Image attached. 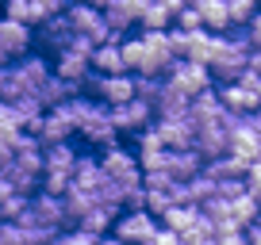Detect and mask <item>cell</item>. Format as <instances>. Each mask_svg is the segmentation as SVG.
Instances as JSON below:
<instances>
[{
    "instance_id": "cell-34",
    "label": "cell",
    "mask_w": 261,
    "mask_h": 245,
    "mask_svg": "<svg viewBox=\"0 0 261 245\" xmlns=\"http://www.w3.org/2000/svg\"><path fill=\"white\" fill-rule=\"evenodd\" d=\"M50 245H100V237H89L81 230H62V234H54Z\"/></svg>"
},
{
    "instance_id": "cell-22",
    "label": "cell",
    "mask_w": 261,
    "mask_h": 245,
    "mask_svg": "<svg viewBox=\"0 0 261 245\" xmlns=\"http://www.w3.org/2000/svg\"><path fill=\"white\" fill-rule=\"evenodd\" d=\"M119 42L123 39H108L104 46L92 50V73H96V77H119V73H127L123 54H119Z\"/></svg>"
},
{
    "instance_id": "cell-19",
    "label": "cell",
    "mask_w": 261,
    "mask_h": 245,
    "mask_svg": "<svg viewBox=\"0 0 261 245\" xmlns=\"http://www.w3.org/2000/svg\"><path fill=\"white\" fill-rule=\"evenodd\" d=\"M73 127L62 119L58 111H42V119H39V127L31 131V138H39V146L46 149V146H62V142H69L73 138Z\"/></svg>"
},
{
    "instance_id": "cell-38",
    "label": "cell",
    "mask_w": 261,
    "mask_h": 245,
    "mask_svg": "<svg viewBox=\"0 0 261 245\" xmlns=\"http://www.w3.org/2000/svg\"><path fill=\"white\" fill-rule=\"evenodd\" d=\"M8 165H12V146H8V142H0V172L8 169Z\"/></svg>"
},
{
    "instance_id": "cell-20",
    "label": "cell",
    "mask_w": 261,
    "mask_h": 245,
    "mask_svg": "<svg viewBox=\"0 0 261 245\" xmlns=\"http://www.w3.org/2000/svg\"><path fill=\"white\" fill-rule=\"evenodd\" d=\"M35 35L42 39V46H50L54 54H62V50H69V42H73V23H69V16H50L42 27H35Z\"/></svg>"
},
{
    "instance_id": "cell-10",
    "label": "cell",
    "mask_w": 261,
    "mask_h": 245,
    "mask_svg": "<svg viewBox=\"0 0 261 245\" xmlns=\"http://www.w3.org/2000/svg\"><path fill=\"white\" fill-rule=\"evenodd\" d=\"M154 134L162 138L165 149H192L196 142V122L188 119H154Z\"/></svg>"
},
{
    "instance_id": "cell-28",
    "label": "cell",
    "mask_w": 261,
    "mask_h": 245,
    "mask_svg": "<svg viewBox=\"0 0 261 245\" xmlns=\"http://www.w3.org/2000/svg\"><path fill=\"white\" fill-rule=\"evenodd\" d=\"M177 12H180L177 0H169V4H142L139 27H142V31H169V23H173Z\"/></svg>"
},
{
    "instance_id": "cell-12",
    "label": "cell",
    "mask_w": 261,
    "mask_h": 245,
    "mask_svg": "<svg viewBox=\"0 0 261 245\" xmlns=\"http://www.w3.org/2000/svg\"><path fill=\"white\" fill-rule=\"evenodd\" d=\"M135 138H139V146H135V161H139V169H142V172H162L169 149L162 146V138L154 134V127H146V131L135 134Z\"/></svg>"
},
{
    "instance_id": "cell-3",
    "label": "cell",
    "mask_w": 261,
    "mask_h": 245,
    "mask_svg": "<svg viewBox=\"0 0 261 245\" xmlns=\"http://www.w3.org/2000/svg\"><path fill=\"white\" fill-rule=\"evenodd\" d=\"M158 234V219L150 211H119V219L112 222V237L123 245H146Z\"/></svg>"
},
{
    "instance_id": "cell-37",
    "label": "cell",
    "mask_w": 261,
    "mask_h": 245,
    "mask_svg": "<svg viewBox=\"0 0 261 245\" xmlns=\"http://www.w3.org/2000/svg\"><path fill=\"white\" fill-rule=\"evenodd\" d=\"M250 188H261V157L246 169V192H250Z\"/></svg>"
},
{
    "instance_id": "cell-11",
    "label": "cell",
    "mask_w": 261,
    "mask_h": 245,
    "mask_svg": "<svg viewBox=\"0 0 261 245\" xmlns=\"http://www.w3.org/2000/svg\"><path fill=\"white\" fill-rule=\"evenodd\" d=\"M139 12H142V0H112V4L100 8V16H104L108 31L115 39H123V31H130V27L139 23Z\"/></svg>"
},
{
    "instance_id": "cell-44",
    "label": "cell",
    "mask_w": 261,
    "mask_h": 245,
    "mask_svg": "<svg viewBox=\"0 0 261 245\" xmlns=\"http://www.w3.org/2000/svg\"><path fill=\"white\" fill-rule=\"evenodd\" d=\"M257 226H261V215H257Z\"/></svg>"
},
{
    "instance_id": "cell-32",
    "label": "cell",
    "mask_w": 261,
    "mask_h": 245,
    "mask_svg": "<svg viewBox=\"0 0 261 245\" xmlns=\"http://www.w3.org/2000/svg\"><path fill=\"white\" fill-rule=\"evenodd\" d=\"M27 203H31V196H19V192H12L8 199H0V219H4V222H16L19 215L27 211Z\"/></svg>"
},
{
    "instance_id": "cell-2",
    "label": "cell",
    "mask_w": 261,
    "mask_h": 245,
    "mask_svg": "<svg viewBox=\"0 0 261 245\" xmlns=\"http://www.w3.org/2000/svg\"><path fill=\"white\" fill-rule=\"evenodd\" d=\"M100 172H104L112 184H119V188H135V184H142V169H139V161H135V149L119 146V142L100 154Z\"/></svg>"
},
{
    "instance_id": "cell-45",
    "label": "cell",
    "mask_w": 261,
    "mask_h": 245,
    "mask_svg": "<svg viewBox=\"0 0 261 245\" xmlns=\"http://www.w3.org/2000/svg\"><path fill=\"white\" fill-rule=\"evenodd\" d=\"M0 226H4V219H0Z\"/></svg>"
},
{
    "instance_id": "cell-29",
    "label": "cell",
    "mask_w": 261,
    "mask_h": 245,
    "mask_svg": "<svg viewBox=\"0 0 261 245\" xmlns=\"http://www.w3.org/2000/svg\"><path fill=\"white\" fill-rule=\"evenodd\" d=\"M162 226L169 230V234L185 237V234H192V230L204 226V211H200V207H173V211L162 219Z\"/></svg>"
},
{
    "instance_id": "cell-16",
    "label": "cell",
    "mask_w": 261,
    "mask_h": 245,
    "mask_svg": "<svg viewBox=\"0 0 261 245\" xmlns=\"http://www.w3.org/2000/svg\"><path fill=\"white\" fill-rule=\"evenodd\" d=\"M77 157H81V149H77L73 142L46 146V149H42V172H50V176H69V180H73Z\"/></svg>"
},
{
    "instance_id": "cell-36",
    "label": "cell",
    "mask_w": 261,
    "mask_h": 245,
    "mask_svg": "<svg viewBox=\"0 0 261 245\" xmlns=\"http://www.w3.org/2000/svg\"><path fill=\"white\" fill-rule=\"evenodd\" d=\"M146 245H180V237H177V234H169V230H165V226H158V234L150 237Z\"/></svg>"
},
{
    "instance_id": "cell-39",
    "label": "cell",
    "mask_w": 261,
    "mask_h": 245,
    "mask_svg": "<svg viewBox=\"0 0 261 245\" xmlns=\"http://www.w3.org/2000/svg\"><path fill=\"white\" fill-rule=\"evenodd\" d=\"M250 73L261 81V50H253V54H250Z\"/></svg>"
},
{
    "instance_id": "cell-5",
    "label": "cell",
    "mask_w": 261,
    "mask_h": 245,
    "mask_svg": "<svg viewBox=\"0 0 261 245\" xmlns=\"http://www.w3.org/2000/svg\"><path fill=\"white\" fill-rule=\"evenodd\" d=\"M85 84L92 88L96 100H104V107H123L135 100V77L130 73H119V77H96L92 73Z\"/></svg>"
},
{
    "instance_id": "cell-18",
    "label": "cell",
    "mask_w": 261,
    "mask_h": 245,
    "mask_svg": "<svg viewBox=\"0 0 261 245\" xmlns=\"http://www.w3.org/2000/svg\"><path fill=\"white\" fill-rule=\"evenodd\" d=\"M100 184H104L100 157H96V154H89V149H81V157H77V169H73V188L96 199V196H100Z\"/></svg>"
},
{
    "instance_id": "cell-13",
    "label": "cell",
    "mask_w": 261,
    "mask_h": 245,
    "mask_svg": "<svg viewBox=\"0 0 261 245\" xmlns=\"http://www.w3.org/2000/svg\"><path fill=\"white\" fill-rule=\"evenodd\" d=\"M215 92H219V104H223V111H227V115H238V119H242V115H253V111H257V104H261V96H257V92L242 88L238 81L219 84Z\"/></svg>"
},
{
    "instance_id": "cell-1",
    "label": "cell",
    "mask_w": 261,
    "mask_h": 245,
    "mask_svg": "<svg viewBox=\"0 0 261 245\" xmlns=\"http://www.w3.org/2000/svg\"><path fill=\"white\" fill-rule=\"evenodd\" d=\"M250 54H253V46H250V39H246V31H227L215 62L207 66V73L219 77V84H230L250 69Z\"/></svg>"
},
{
    "instance_id": "cell-8",
    "label": "cell",
    "mask_w": 261,
    "mask_h": 245,
    "mask_svg": "<svg viewBox=\"0 0 261 245\" xmlns=\"http://www.w3.org/2000/svg\"><path fill=\"white\" fill-rule=\"evenodd\" d=\"M12 73H16L19 92H23V96H35V92L50 81L54 69H50V62L42 54H27V57H19V62H12Z\"/></svg>"
},
{
    "instance_id": "cell-14",
    "label": "cell",
    "mask_w": 261,
    "mask_h": 245,
    "mask_svg": "<svg viewBox=\"0 0 261 245\" xmlns=\"http://www.w3.org/2000/svg\"><path fill=\"white\" fill-rule=\"evenodd\" d=\"M54 77H62L65 84H77V88H81L92 77V57L77 54V50H62V54L54 57Z\"/></svg>"
},
{
    "instance_id": "cell-40",
    "label": "cell",
    "mask_w": 261,
    "mask_h": 245,
    "mask_svg": "<svg viewBox=\"0 0 261 245\" xmlns=\"http://www.w3.org/2000/svg\"><path fill=\"white\" fill-rule=\"evenodd\" d=\"M250 196H253V203H257V211H261V188H250Z\"/></svg>"
},
{
    "instance_id": "cell-25",
    "label": "cell",
    "mask_w": 261,
    "mask_h": 245,
    "mask_svg": "<svg viewBox=\"0 0 261 245\" xmlns=\"http://www.w3.org/2000/svg\"><path fill=\"white\" fill-rule=\"evenodd\" d=\"M223 104H219V92L215 88H207V92H200V96H192V104H188V119L196 122V127H207V122H215V119H223Z\"/></svg>"
},
{
    "instance_id": "cell-31",
    "label": "cell",
    "mask_w": 261,
    "mask_h": 245,
    "mask_svg": "<svg viewBox=\"0 0 261 245\" xmlns=\"http://www.w3.org/2000/svg\"><path fill=\"white\" fill-rule=\"evenodd\" d=\"M227 16H230V31H242L257 16V4L253 0H227Z\"/></svg>"
},
{
    "instance_id": "cell-26",
    "label": "cell",
    "mask_w": 261,
    "mask_h": 245,
    "mask_svg": "<svg viewBox=\"0 0 261 245\" xmlns=\"http://www.w3.org/2000/svg\"><path fill=\"white\" fill-rule=\"evenodd\" d=\"M188 104H192V100L165 81V84H162V96L154 100V119H185V115H188Z\"/></svg>"
},
{
    "instance_id": "cell-33",
    "label": "cell",
    "mask_w": 261,
    "mask_h": 245,
    "mask_svg": "<svg viewBox=\"0 0 261 245\" xmlns=\"http://www.w3.org/2000/svg\"><path fill=\"white\" fill-rule=\"evenodd\" d=\"M238 196H246V180H219L215 184V199L219 203H234Z\"/></svg>"
},
{
    "instance_id": "cell-21",
    "label": "cell",
    "mask_w": 261,
    "mask_h": 245,
    "mask_svg": "<svg viewBox=\"0 0 261 245\" xmlns=\"http://www.w3.org/2000/svg\"><path fill=\"white\" fill-rule=\"evenodd\" d=\"M219 46H223V35H207V31H196V35H188V50H185V57L180 62H196V66H212L215 62V54H219Z\"/></svg>"
},
{
    "instance_id": "cell-17",
    "label": "cell",
    "mask_w": 261,
    "mask_h": 245,
    "mask_svg": "<svg viewBox=\"0 0 261 245\" xmlns=\"http://www.w3.org/2000/svg\"><path fill=\"white\" fill-rule=\"evenodd\" d=\"M31 42H35V31L31 27H23V23H12V19H4L0 16V46H4V54L8 57H27L31 54Z\"/></svg>"
},
{
    "instance_id": "cell-15",
    "label": "cell",
    "mask_w": 261,
    "mask_h": 245,
    "mask_svg": "<svg viewBox=\"0 0 261 245\" xmlns=\"http://www.w3.org/2000/svg\"><path fill=\"white\" fill-rule=\"evenodd\" d=\"M165 172H169L173 184H188L204 172V157L196 154V149H169L165 157Z\"/></svg>"
},
{
    "instance_id": "cell-35",
    "label": "cell",
    "mask_w": 261,
    "mask_h": 245,
    "mask_svg": "<svg viewBox=\"0 0 261 245\" xmlns=\"http://www.w3.org/2000/svg\"><path fill=\"white\" fill-rule=\"evenodd\" d=\"M242 31H246V39H250V46H253V50H261V12L250 19V27H242Z\"/></svg>"
},
{
    "instance_id": "cell-42",
    "label": "cell",
    "mask_w": 261,
    "mask_h": 245,
    "mask_svg": "<svg viewBox=\"0 0 261 245\" xmlns=\"http://www.w3.org/2000/svg\"><path fill=\"white\" fill-rule=\"evenodd\" d=\"M0 66H8V54H4V46H0Z\"/></svg>"
},
{
    "instance_id": "cell-23",
    "label": "cell",
    "mask_w": 261,
    "mask_h": 245,
    "mask_svg": "<svg viewBox=\"0 0 261 245\" xmlns=\"http://www.w3.org/2000/svg\"><path fill=\"white\" fill-rule=\"evenodd\" d=\"M196 16H200V31H207V35H227L230 31L227 0H204V4H196Z\"/></svg>"
},
{
    "instance_id": "cell-4",
    "label": "cell",
    "mask_w": 261,
    "mask_h": 245,
    "mask_svg": "<svg viewBox=\"0 0 261 245\" xmlns=\"http://www.w3.org/2000/svg\"><path fill=\"white\" fill-rule=\"evenodd\" d=\"M65 16H69V23H73V35L89 39L92 46H104L108 39H115V35L108 31L100 8H92V4H65Z\"/></svg>"
},
{
    "instance_id": "cell-9",
    "label": "cell",
    "mask_w": 261,
    "mask_h": 245,
    "mask_svg": "<svg viewBox=\"0 0 261 245\" xmlns=\"http://www.w3.org/2000/svg\"><path fill=\"white\" fill-rule=\"evenodd\" d=\"M77 134H81L89 146H96V149H108V146H115V127H112V115H108V107L104 104H96L92 107V115L77 127Z\"/></svg>"
},
{
    "instance_id": "cell-24",
    "label": "cell",
    "mask_w": 261,
    "mask_h": 245,
    "mask_svg": "<svg viewBox=\"0 0 261 245\" xmlns=\"http://www.w3.org/2000/svg\"><path fill=\"white\" fill-rule=\"evenodd\" d=\"M73 96H81V88H77V84H65L62 77H54V73H50V81L35 92V100H39L42 111H54V107H62L65 100H73Z\"/></svg>"
},
{
    "instance_id": "cell-27",
    "label": "cell",
    "mask_w": 261,
    "mask_h": 245,
    "mask_svg": "<svg viewBox=\"0 0 261 245\" xmlns=\"http://www.w3.org/2000/svg\"><path fill=\"white\" fill-rule=\"evenodd\" d=\"M119 219V211L115 207H104V203H92L89 207V215H85L81 222H77L73 230H81V234H89V237H108V230H112V222Z\"/></svg>"
},
{
    "instance_id": "cell-30",
    "label": "cell",
    "mask_w": 261,
    "mask_h": 245,
    "mask_svg": "<svg viewBox=\"0 0 261 245\" xmlns=\"http://www.w3.org/2000/svg\"><path fill=\"white\" fill-rule=\"evenodd\" d=\"M246 169H250V165H242L238 161V157H219V161H207L204 165V176L207 180H215V184H219V180H246Z\"/></svg>"
},
{
    "instance_id": "cell-6",
    "label": "cell",
    "mask_w": 261,
    "mask_h": 245,
    "mask_svg": "<svg viewBox=\"0 0 261 245\" xmlns=\"http://www.w3.org/2000/svg\"><path fill=\"white\" fill-rule=\"evenodd\" d=\"M165 81H169L177 92H185L188 100L212 88V73H207L204 66H196V62H173L169 73H165Z\"/></svg>"
},
{
    "instance_id": "cell-41",
    "label": "cell",
    "mask_w": 261,
    "mask_h": 245,
    "mask_svg": "<svg viewBox=\"0 0 261 245\" xmlns=\"http://www.w3.org/2000/svg\"><path fill=\"white\" fill-rule=\"evenodd\" d=\"M100 245H123V241H115V237H100Z\"/></svg>"
},
{
    "instance_id": "cell-43",
    "label": "cell",
    "mask_w": 261,
    "mask_h": 245,
    "mask_svg": "<svg viewBox=\"0 0 261 245\" xmlns=\"http://www.w3.org/2000/svg\"><path fill=\"white\" fill-rule=\"evenodd\" d=\"M257 154H261V122H257Z\"/></svg>"
},
{
    "instance_id": "cell-7",
    "label": "cell",
    "mask_w": 261,
    "mask_h": 245,
    "mask_svg": "<svg viewBox=\"0 0 261 245\" xmlns=\"http://www.w3.org/2000/svg\"><path fill=\"white\" fill-rule=\"evenodd\" d=\"M108 115H112L115 134H142L146 127H154V107L142 104V100H130L123 107H108Z\"/></svg>"
}]
</instances>
